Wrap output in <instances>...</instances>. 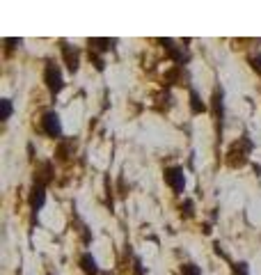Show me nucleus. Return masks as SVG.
Masks as SVG:
<instances>
[{
	"label": "nucleus",
	"instance_id": "nucleus-17",
	"mask_svg": "<svg viewBox=\"0 0 261 275\" xmlns=\"http://www.w3.org/2000/svg\"><path fill=\"white\" fill-rule=\"evenodd\" d=\"M101 275H110V273H101Z\"/></svg>",
	"mask_w": 261,
	"mask_h": 275
},
{
	"label": "nucleus",
	"instance_id": "nucleus-16",
	"mask_svg": "<svg viewBox=\"0 0 261 275\" xmlns=\"http://www.w3.org/2000/svg\"><path fill=\"white\" fill-rule=\"evenodd\" d=\"M250 67L261 76V55H252V58H250Z\"/></svg>",
	"mask_w": 261,
	"mask_h": 275
},
{
	"label": "nucleus",
	"instance_id": "nucleus-1",
	"mask_svg": "<svg viewBox=\"0 0 261 275\" xmlns=\"http://www.w3.org/2000/svg\"><path fill=\"white\" fill-rule=\"evenodd\" d=\"M252 149H254V145H252V140L247 135L238 138V140L229 147V151H227V165H229V168H243V165L250 160Z\"/></svg>",
	"mask_w": 261,
	"mask_h": 275
},
{
	"label": "nucleus",
	"instance_id": "nucleus-9",
	"mask_svg": "<svg viewBox=\"0 0 261 275\" xmlns=\"http://www.w3.org/2000/svg\"><path fill=\"white\" fill-rule=\"evenodd\" d=\"M87 44H89V50H92V53H106V50L113 48L115 39H89Z\"/></svg>",
	"mask_w": 261,
	"mask_h": 275
},
{
	"label": "nucleus",
	"instance_id": "nucleus-5",
	"mask_svg": "<svg viewBox=\"0 0 261 275\" xmlns=\"http://www.w3.org/2000/svg\"><path fill=\"white\" fill-rule=\"evenodd\" d=\"M60 50H62V58H64V62H67V69H69L71 74H76L80 67V50L69 46L67 41H60Z\"/></svg>",
	"mask_w": 261,
	"mask_h": 275
},
{
	"label": "nucleus",
	"instance_id": "nucleus-13",
	"mask_svg": "<svg viewBox=\"0 0 261 275\" xmlns=\"http://www.w3.org/2000/svg\"><path fill=\"white\" fill-rule=\"evenodd\" d=\"M0 105H3V117H0V120L7 122L12 117V101L10 99H3V101H0Z\"/></svg>",
	"mask_w": 261,
	"mask_h": 275
},
{
	"label": "nucleus",
	"instance_id": "nucleus-15",
	"mask_svg": "<svg viewBox=\"0 0 261 275\" xmlns=\"http://www.w3.org/2000/svg\"><path fill=\"white\" fill-rule=\"evenodd\" d=\"M247 270H250V266L245 261H236L234 264V275H247Z\"/></svg>",
	"mask_w": 261,
	"mask_h": 275
},
{
	"label": "nucleus",
	"instance_id": "nucleus-2",
	"mask_svg": "<svg viewBox=\"0 0 261 275\" xmlns=\"http://www.w3.org/2000/svg\"><path fill=\"white\" fill-rule=\"evenodd\" d=\"M44 83H46V87H48V92L53 96H58L60 92H62V87H64L62 71H60V67L55 65L53 60H48L46 62V67H44Z\"/></svg>",
	"mask_w": 261,
	"mask_h": 275
},
{
	"label": "nucleus",
	"instance_id": "nucleus-6",
	"mask_svg": "<svg viewBox=\"0 0 261 275\" xmlns=\"http://www.w3.org/2000/svg\"><path fill=\"white\" fill-rule=\"evenodd\" d=\"M44 202H46V186L32 184V190H30V211L37 213L44 206Z\"/></svg>",
	"mask_w": 261,
	"mask_h": 275
},
{
	"label": "nucleus",
	"instance_id": "nucleus-12",
	"mask_svg": "<svg viewBox=\"0 0 261 275\" xmlns=\"http://www.w3.org/2000/svg\"><path fill=\"white\" fill-rule=\"evenodd\" d=\"M181 275H202V268L197 264H181Z\"/></svg>",
	"mask_w": 261,
	"mask_h": 275
},
{
	"label": "nucleus",
	"instance_id": "nucleus-10",
	"mask_svg": "<svg viewBox=\"0 0 261 275\" xmlns=\"http://www.w3.org/2000/svg\"><path fill=\"white\" fill-rule=\"evenodd\" d=\"M165 80H168V85H183V67L174 65L172 69L165 74Z\"/></svg>",
	"mask_w": 261,
	"mask_h": 275
},
{
	"label": "nucleus",
	"instance_id": "nucleus-14",
	"mask_svg": "<svg viewBox=\"0 0 261 275\" xmlns=\"http://www.w3.org/2000/svg\"><path fill=\"white\" fill-rule=\"evenodd\" d=\"M192 209H195V202H192V200H186V202H183V204H181V215H186V218H190V215L195 213V211H192Z\"/></svg>",
	"mask_w": 261,
	"mask_h": 275
},
{
	"label": "nucleus",
	"instance_id": "nucleus-4",
	"mask_svg": "<svg viewBox=\"0 0 261 275\" xmlns=\"http://www.w3.org/2000/svg\"><path fill=\"white\" fill-rule=\"evenodd\" d=\"M39 126L48 138H53V140H60V138H62V122H60V115L55 110H46L44 115H41Z\"/></svg>",
	"mask_w": 261,
	"mask_h": 275
},
{
	"label": "nucleus",
	"instance_id": "nucleus-3",
	"mask_svg": "<svg viewBox=\"0 0 261 275\" xmlns=\"http://www.w3.org/2000/svg\"><path fill=\"white\" fill-rule=\"evenodd\" d=\"M163 177H165V184H168L177 195H183V190H186V172H183L181 165H170V168H165Z\"/></svg>",
	"mask_w": 261,
	"mask_h": 275
},
{
	"label": "nucleus",
	"instance_id": "nucleus-8",
	"mask_svg": "<svg viewBox=\"0 0 261 275\" xmlns=\"http://www.w3.org/2000/svg\"><path fill=\"white\" fill-rule=\"evenodd\" d=\"M80 268H83L85 275H101L99 266H96V259H94L89 252H85V255L80 257Z\"/></svg>",
	"mask_w": 261,
	"mask_h": 275
},
{
	"label": "nucleus",
	"instance_id": "nucleus-11",
	"mask_svg": "<svg viewBox=\"0 0 261 275\" xmlns=\"http://www.w3.org/2000/svg\"><path fill=\"white\" fill-rule=\"evenodd\" d=\"M190 113L192 115H202V113H206V103L199 99V94L195 90H190Z\"/></svg>",
	"mask_w": 261,
	"mask_h": 275
},
{
	"label": "nucleus",
	"instance_id": "nucleus-7",
	"mask_svg": "<svg viewBox=\"0 0 261 275\" xmlns=\"http://www.w3.org/2000/svg\"><path fill=\"white\" fill-rule=\"evenodd\" d=\"M50 179H53V163H50V160H44V163L37 165V170H35V184L48 186Z\"/></svg>",
	"mask_w": 261,
	"mask_h": 275
}]
</instances>
